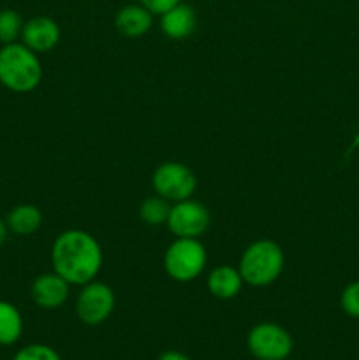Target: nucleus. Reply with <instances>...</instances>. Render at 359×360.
Returning a JSON list of instances; mask_svg holds the SVG:
<instances>
[{
  "instance_id": "aec40b11",
  "label": "nucleus",
  "mask_w": 359,
  "mask_h": 360,
  "mask_svg": "<svg viewBox=\"0 0 359 360\" xmlns=\"http://www.w3.org/2000/svg\"><path fill=\"white\" fill-rule=\"evenodd\" d=\"M182 0H139L141 6L146 7L148 11H150L151 14H157V16H160V14H164L165 11H169L171 7H175L176 4H180Z\"/></svg>"
},
{
  "instance_id": "7ed1b4c3",
  "label": "nucleus",
  "mask_w": 359,
  "mask_h": 360,
  "mask_svg": "<svg viewBox=\"0 0 359 360\" xmlns=\"http://www.w3.org/2000/svg\"><path fill=\"white\" fill-rule=\"evenodd\" d=\"M285 257L280 245L271 239H259L246 246L239 259L238 271L250 287H267L280 278Z\"/></svg>"
},
{
  "instance_id": "4468645a",
  "label": "nucleus",
  "mask_w": 359,
  "mask_h": 360,
  "mask_svg": "<svg viewBox=\"0 0 359 360\" xmlns=\"http://www.w3.org/2000/svg\"><path fill=\"white\" fill-rule=\"evenodd\" d=\"M7 229L16 236H32L42 225V213L34 204H18L6 218Z\"/></svg>"
},
{
  "instance_id": "39448f33",
  "label": "nucleus",
  "mask_w": 359,
  "mask_h": 360,
  "mask_svg": "<svg viewBox=\"0 0 359 360\" xmlns=\"http://www.w3.org/2000/svg\"><path fill=\"white\" fill-rule=\"evenodd\" d=\"M248 352L257 360H285L292 354L294 341L287 329L275 322H260L246 336Z\"/></svg>"
},
{
  "instance_id": "20e7f679",
  "label": "nucleus",
  "mask_w": 359,
  "mask_h": 360,
  "mask_svg": "<svg viewBox=\"0 0 359 360\" xmlns=\"http://www.w3.org/2000/svg\"><path fill=\"white\" fill-rule=\"evenodd\" d=\"M208 253L196 238H176L164 253V269L175 281L189 283L204 271Z\"/></svg>"
},
{
  "instance_id": "ddd939ff",
  "label": "nucleus",
  "mask_w": 359,
  "mask_h": 360,
  "mask_svg": "<svg viewBox=\"0 0 359 360\" xmlns=\"http://www.w3.org/2000/svg\"><path fill=\"white\" fill-rule=\"evenodd\" d=\"M208 290L213 297L227 301V299L236 297L241 292L243 281L241 274H239L238 267L232 266H218L208 274Z\"/></svg>"
},
{
  "instance_id": "9b49d317",
  "label": "nucleus",
  "mask_w": 359,
  "mask_h": 360,
  "mask_svg": "<svg viewBox=\"0 0 359 360\" xmlns=\"http://www.w3.org/2000/svg\"><path fill=\"white\" fill-rule=\"evenodd\" d=\"M197 27L196 11L189 4H176L164 14H160V30L172 41H183L190 37Z\"/></svg>"
},
{
  "instance_id": "6e6552de",
  "label": "nucleus",
  "mask_w": 359,
  "mask_h": 360,
  "mask_svg": "<svg viewBox=\"0 0 359 360\" xmlns=\"http://www.w3.org/2000/svg\"><path fill=\"white\" fill-rule=\"evenodd\" d=\"M168 227L176 238L199 239L210 227V211L196 199H185L171 206Z\"/></svg>"
},
{
  "instance_id": "a211bd4d",
  "label": "nucleus",
  "mask_w": 359,
  "mask_h": 360,
  "mask_svg": "<svg viewBox=\"0 0 359 360\" xmlns=\"http://www.w3.org/2000/svg\"><path fill=\"white\" fill-rule=\"evenodd\" d=\"M13 360H62L60 359L58 352L55 348L48 347L42 343L27 345L21 350L16 352Z\"/></svg>"
},
{
  "instance_id": "6ab92c4d",
  "label": "nucleus",
  "mask_w": 359,
  "mask_h": 360,
  "mask_svg": "<svg viewBox=\"0 0 359 360\" xmlns=\"http://www.w3.org/2000/svg\"><path fill=\"white\" fill-rule=\"evenodd\" d=\"M340 306L345 315L359 320V280L352 281L341 290Z\"/></svg>"
},
{
  "instance_id": "423d86ee",
  "label": "nucleus",
  "mask_w": 359,
  "mask_h": 360,
  "mask_svg": "<svg viewBox=\"0 0 359 360\" xmlns=\"http://www.w3.org/2000/svg\"><path fill=\"white\" fill-rule=\"evenodd\" d=\"M151 185L157 195L180 202L194 195L197 188V178L185 164L164 162L153 171Z\"/></svg>"
},
{
  "instance_id": "4be33fe9",
  "label": "nucleus",
  "mask_w": 359,
  "mask_h": 360,
  "mask_svg": "<svg viewBox=\"0 0 359 360\" xmlns=\"http://www.w3.org/2000/svg\"><path fill=\"white\" fill-rule=\"evenodd\" d=\"M7 232H9V229H7L6 220H2V218H0V248H2L4 243H6Z\"/></svg>"
},
{
  "instance_id": "0eeeda50",
  "label": "nucleus",
  "mask_w": 359,
  "mask_h": 360,
  "mask_svg": "<svg viewBox=\"0 0 359 360\" xmlns=\"http://www.w3.org/2000/svg\"><path fill=\"white\" fill-rule=\"evenodd\" d=\"M116 297L109 285L90 281L83 285L76 299V315L84 326H101L115 311Z\"/></svg>"
},
{
  "instance_id": "f8f14e48",
  "label": "nucleus",
  "mask_w": 359,
  "mask_h": 360,
  "mask_svg": "<svg viewBox=\"0 0 359 360\" xmlns=\"http://www.w3.org/2000/svg\"><path fill=\"white\" fill-rule=\"evenodd\" d=\"M153 25V14L141 4H129L115 16V27L123 37H143Z\"/></svg>"
},
{
  "instance_id": "dca6fc26",
  "label": "nucleus",
  "mask_w": 359,
  "mask_h": 360,
  "mask_svg": "<svg viewBox=\"0 0 359 360\" xmlns=\"http://www.w3.org/2000/svg\"><path fill=\"white\" fill-rule=\"evenodd\" d=\"M169 213H171V204H169L168 199L160 195L146 197L139 206L141 220L146 225H151V227L168 224Z\"/></svg>"
},
{
  "instance_id": "9d476101",
  "label": "nucleus",
  "mask_w": 359,
  "mask_h": 360,
  "mask_svg": "<svg viewBox=\"0 0 359 360\" xmlns=\"http://www.w3.org/2000/svg\"><path fill=\"white\" fill-rule=\"evenodd\" d=\"M70 285L55 271L44 273L32 281L30 297L41 309H56L69 297Z\"/></svg>"
},
{
  "instance_id": "412c9836",
  "label": "nucleus",
  "mask_w": 359,
  "mask_h": 360,
  "mask_svg": "<svg viewBox=\"0 0 359 360\" xmlns=\"http://www.w3.org/2000/svg\"><path fill=\"white\" fill-rule=\"evenodd\" d=\"M157 360H190V359H189V355H185L183 352L168 350V352H164V354L158 355Z\"/></svg>"
},
{
  "instance_id": "2eb2a0df",
  "label": "nucleus",
  "mask_w": 359,
  "mask_h": 360,
  "mask_svg": "<svg viewBox=\"0 0 359 360\" xmlns=\"http://www.w3.org/2000/svg\"><path fill=\"white\" fill-rule=\"evenodd\" d=\"M23 334V316L20 309L7 301H0V347L18 343Z\"/></svg>"
},
{
  "instance_id": "1a4fd4ad",
  "label": "nucleus",
  "mask_w": 359,
  "mask_h": 360,
  "mask_svg": "<svg viewBox=\"0 0 359 360\" xmlns=\"http://www.w3.org/2000/svg\"><path fill=\"white\" fill-rule=\"evenodd\" d=\"M62 32L58 23L48 16H34L25 21L23 32H21V42L35 53L51 51L60 42Z\"/></svg>"
},
{
  "instance_id": "f3484780",
  "label": "nucleus",
  "mask_w": 359,
  "mask_h": 360,
  "mask_svg": "<svg viewBox=\"0 0 359 360\" xmlns=\"http://www.w3.org/2000/svg\"><path fill=\"white\" fill-rule=\"evenodd\" d=\"M23 18L14 9L0 11V42L2 44H11L21 37L23 32Z\"/></svg>"
},
{
  "instance_id": "f257e3e1",
  "label": "nucleus",
  "mask_w": 359,
  "mask_h": 360,
  "mask_svg": "<svg viewBox=\"0 0 359 360\" xmlns=\"http://www.w3.org/2000/svg\"><path fill=\"white\" fill-rule=\"evenodd\" d=\"M102 248L97 239L80 229L62 232L51 248L53 271L69 285H87L101 273Z\"/></svg>"
},
{
  "instance_id": "f03ea898",
  "label": "nucleus",
  "mask_w": 359,
  "mask_h": 360,
  "mask_svg": "<svg viewBox=\"0 0 359 360\" xmlns=\"http://www.w3.org/2000/svg\"><path fill=\"white\" fill-rule=\"evenodd\" d=\"M42 79V65L37 53L23 42H11L0 48V84L14 94L35 90Z\"/></svg>"
}]
</instances>
